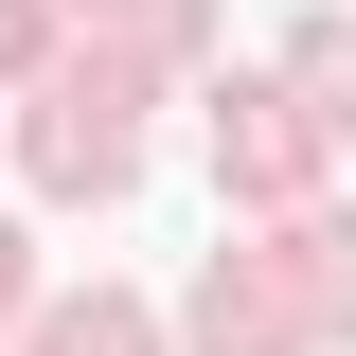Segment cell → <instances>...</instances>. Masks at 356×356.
<instances>
[{
  "mask_svg": "<svg viewBox=\"0 0 356 356\" xmlns=\"http://www.w3.org/2000/svg\"><path fill=\"white\" fill-rule=\"evenodd\" d=\"M0 303H18V232H0Z\"/></svg>",
  "mask_w": 356,
  "mask_h": 356,
  "instance_id": "4",
  "label": "cell"
},
{
  "mask_svg": "<svg viewBox=\"0 0 356 356\" xmlns=\"http://www.w3.org/2000/svg\"><path fill=\"white\" fill-rule=\"evenodd\" d=\"M36 178H54V196H107V178H125V125H107V89H54V107H36Z\"/></svg>",
  "mask_w": 356,
  "mask_h": 356,
  "instance_id": "1",
  "label": "cell"
},
{
  "mask_svg": "<svg viewBox=\"0 0 356 356\" xmlns=\"http://www.w3.org/2000/svg\"><path fill=\"white\" fill-rule=\"evenodd\" d=\"M54 356H143V303H72V321H54Z\"/></svg>",
  "mask_w": 356,
  "mask_h": 356,
  "instance_id": "2",
  "label": "cell"
},
{
  "mask_svg": "<svg viewBox=\"0 0 356 356\" xmlns=\"http://www.w3.org/2000/svg\"><path fill=\"white\" fill-rule=\"evenodd\" d=\"M18 54H36V0H0V72H18Z\"/></svg>",
  "mask_w": 356,
  "mask_h": 356,
  "instance_id": "3",
  "label": "cell"
}]
</instances>
